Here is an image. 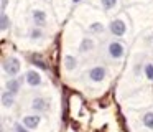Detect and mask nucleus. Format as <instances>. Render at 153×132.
Wrapping results in <instances>:
<instances>
[{"label":"nucleus","instance_id":"15","mask_svg":"<svg viewBox=\"0 0 153 132\" xmlns=\"http://www.w3.org/2000/svg\"><path fill=\"white\" fill-rule=\"evenodd\" d=\"M64 68L68 69V71H74V69L77 68V58L73 55H66L64 56Z\"/></svg>","mask_w":153,"mask_h":132},{"label":"nucleus","instance_id":"4","mask_svg":"<svg viewBox=\"0 0 153 132\" xmlns=\"http://www.w3.org/2000/svg\"><path fill=\"white\" fill-rule=\"evenodd\" d=\"M107 78V68L102 64H96L92 68H89L87 71V79L91 82H102Z\"/></svg>","mask_w":153,"mask_h":132},{"label":"nucleus","instance_id":"5","mask_svg":"<svg viewBox=\"0 0 153 132\" xmlns=\"http://www.w3.org/2000/svg\"><path fill=\"white\" fill-rule=\"evenodd\" d=\"M48 107H50V102H48V99L43 98V96H36V98H33L30 102V109L33 112H46Z\"/></svg>","mask_w":153,"mask_h":132},{"label":"nucleus","instance_id":"17","mask_svg":"<svg viewBox=\"0 0 153 132\" xmlns=\"http://www.w3.org/2000/svg\"><path fill=\"white\" fill-rule=\"evenodd\" d=\"M100 7L104 12H112L119 7V0H100Z\"/></svg>","mask_w":153,"mask_h":132},{"label":"nucleus","instance_id":"3","mask_svg":"<svg viewBox=\"0 0 153 132\" xmlns=\"http://www.w3.org/2000/svg\"><path fill=\"white\" fill-rule=\"evenodd\" d=\"M20 68H22V63L17 56H7V58L2 59V69H4L5 74L12 76V78H15L20 73Z\"/></svg>","mask_w":153,"mask_h":132},{"label":"nucleus","instance_id":"2","mask_svg":"<svg viewBox=\"0 0 153 132\" xmlns=\"http://www.w3.org/2000/svg\"><path fill=\"white\" fill-rule=\"evenodd\" d=\"M107 30H109V33H110L112 36H115V38H122V36L127 35V32H128V26H127V22H125V20L120 18V16H117V18H112V20H110Z\"/></svg>","mask_w":153,"mask_h":132},{"label":"nucleus","instance_id":"11","mask_svg":"<svg viewBox=\"0 0 153 132\" xmlns=\"http://www.w3.org/2000/svg\"><path fill=\"white\" fill-rule=\"evenodd\" d=\"M94 48H96V41H94L92 38L84 36V38L81 40V43H79V53H89V51H92Z\"/></svg>","mask_w":153,"mask_h":132},{"label":"nucleus","instance_id":"13","mask_svg":"<svg viewBox=\"0 0 153 132\" xmlns=\"http://www.w3.org/2000/svg\"><path fill=\"white\" fill-rule=\"evenodd\" d=\"M87 32L92 33V35H102V33L105 32V25L100 23V22H94L87 26Z\"/></svg>","mask_w":153,"mask_h":132},{"label":"nucleus","instance_id":"21","mask_svg":"<svg viewBox=\"0 0 153 132\" xmlns=\"http://www.w3.org/2000/svg\"><path fill=\"white\" fill-rule=\"evenodd\" d=\"M143 66H145V64H142V63H137V64H135V68H133L135 76H140V73H143Z\"/></svg>","mask_w":153,"mask_h":132},{"label":"nucleus","instance_id":"9","mask_svg":"<svg viewBox=\"0 0 153 132\" xmlns=\"http://www.w3.org/2000/svg\"><path fill=\"white\" fill-rule=\"evenodd\" d=\"M48 20V13L45 12V10L41 8H35L33 12H31V22L35 23V26H45V23H46Z\"/></svg>","mask_w":153,"mask_h":132},{"label":"nucleus","instance_id":"8","mask_svg":"<svg viewBox=\"0 0 153 132\" xmlns=\"http://www.w3.org/2000/svg\"><path fill=\"white\" fill-rule=\"evenodd\" d=\"M40 122H41V117L38 114H28V116H23V117H22V124L27 129H30V130L38 129Z\"/></svg>","mask_w":153,"mask_h":132},{"label":"nucleus","instance_id":"19","mask_svg":"<svg viewBox=\"0 0 153 132\" xmlns=\"http://www.w3.org/2000/svg\"><path fill=\"white\" fill-rule=\"evenodd\" d=\"M31 63H33V64H36L38 68H41V69H48L46 63H45L41 58H38V56H31Z\"/></svg>","mask_w":153,"mask_h":132},{"label":"nucleus","instance_id":"1","mask_svg":"<svg viewBox=\"0 0 153 132\" xmlns=\"http://www.w3.org/2000/svg\"><path fill=\"white\" fill-rule=\"evenodd\" d=\"M107 55L112 61H120L125 56V45L120 40H110L107 43Z\"/></svg>","mask_w":153,"mask_h":132},{"label":"nucleus","instance_id":"18","mask_svg":"<svg viewBox=\"0 0 153 132\" xmlns=\"http://www.w3.org/2000/svg\"><path fill=\"white\" fill-rule=\"evenodd\" d=\"M143 74L150 82H153V63H145L143 66Z\"/></svg>","mask_w":153,"mask_h":132},{"label":"nucleus","instance_id":"6","mask_svg":"<svg viewBox=\"0 0 153 132\" xmlns=\"http://www.w3.org/2000/svg\"><path fill=\"white\" fill-rule=\"evenodd\" d=\"M25 82H27L30 88H38V86H41V82H43V78H41V74L38 71L30 69V71H27V74H25Z\"/></svg>","mask_w":153,"mask_h":132},{"label":"nucleus","instance_id":"22","mask_svg":"<svg viewBox=\"0 0 153 132\" xmlns=\"http://www.w3.org/2000/svg\"><path fill=\"white\" fill-rule=\"evenodd\" d=\"M8 2H10V0H0V12H5V8H7Z\"/></svg>","mask_w":153,"mask_h":132},{"label":"nucleus","instance_id":"7","mask_svg":"<svg viewBox=\"0 0 153 132\" xmlns=\"http://www.w3.org/2000/svg\"><path fill=\"white\" fill-rule=\"evenodd\" d=\"M23 81H25V78L22 79V78H10L7 82H5V89H7L8 92H12L13 96H17L18 92L22 91V84H23Z\"/></svg>","mask_w":153,"mask_h":132},{"label":"nucleus","instance_id":"20","mask_svg":"<svg viewBox=\"0 0 153 132\" xmlns=\"http://www.w3.org/2000/svg\"><path fill=\"white\" fill-rule=\"evenodd\" d=\"M13 132H31V130H30V129H27L23 124H15Z\"/></svg>","mask_w":153,"mask_h":132},{"label":"nucleus","instance_id":"10","mask_svg":"<svg viewBox=\"0 0 153 132\" xmlns=\"http://www.w3.org/2000/svg\"><path fill=\"white\" fill-rule=\"evenodd\" d=\"M0 101H2V107L4 109H10L15 106V96L12 92H8L7 89H4L2 94H0Z\"/></svg>","mask_w":153,"mask_h":132},{"label":"nucleus","instance_id":"12","mask_svg":"<svg viewBox=\"0 0 153 132\" xmlns=\"http://www.w3.org/2000/svg\"><path fill=\"white\" fill-rule=\"evenodd\" d=\"M140 121H142V125L145 129H148V130H153V111H146L142 114V117H140Z\"/></svg>","mask_w":153,"mask_h":132},{"label":"nucleus","instance_id":"16","mask_svg":"<svg viewBox=\"0 0 153 132\" xmlns=\"http://www.w3.org/2000/svg\"><path fill=\"white\" fill-rule=\"evenodd\" d=\"M43 36H45V32L40 26H33V28L30 30V33H28V38H30L31 41H38V40H41Z\"/></svg>","mask_w":153,"mask_h":132},{"label":"nucleus","instance_id":"14","mask_svg":"<svg viewBox=\"0 0 153 132\" xmlns=\"http://www.w3.org/2000/svg\"><path fill=\"white\" fill-rule=\"evenodd\" d=\"M10 26H12L10 16H8L5 12H0V30H2V33H5L7 30H10Z\"/></svg>","mask_w":153,"mask_h":132}]
</instances>
